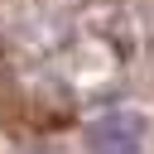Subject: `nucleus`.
Masks as SVG:
<instances>
[{
  "instance_id": "obj_1",
  "label": "nucleus",
  "mask_w": 154,
  "mask_h": 154,
  "mask_svg": "<svg viewBox=\"0 0 154 154\" xmlns=\"http://www.w3.org/2000/svg\"><path fill=\"white\" fill-rule=\"evenodd\" d=\"M140 144H144V116L135 111H106L101 120L87 125L91 154H140Z\"/></svg>"
}]
</instances>
